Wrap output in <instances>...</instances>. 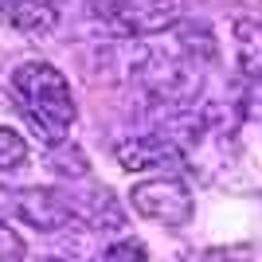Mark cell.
<instances>
[{
  "label": "cell",
  "instance_id": "cell-1",
  "mask_svg": "<svg viewBox=\"0 0 262 262\" xmlns=\"http://www.w3.org/2000/svg\"><path fill=\"white\" fill-rule=\"evenodd\" d=\"M12 86L24 98L32 121L43 133H51V141H59V133L71 129V121H75V98H71L67 78L51 63H43V59L20 63L16 75H12Z\"/></svg>",
  "mask_w": 262,
  "mask_h": 262
},
{
  "label": "cell",
  "instance_id": "cell-2",
  "mask_svg": "<svg viewBox=\"0 0 262 262\" xmlns=\"http://www.w3.org/2000/svg\"><path fill=\"white\" fill-rule=\"evenodd\" d=\"M86 8L121 35H153L176 24V0H86Z\"/></svg>",
  "mask_w": 262,
  "mask_h": 262
},
{
  "label": "cell",
  "instance_id": "cell-3",
  "mask_svg": "<svg viewBox=\"0 0 262 262\" xmlns=\"http://www.w3.org/2000/svg\"><path fill=\"white\" fill-rule=\"evenodd\" d=\"M129 204L137 215L164 223V227H184L192 219V192L172 176H157V180H141L129 188Z\"/></svg>",
  "mask_w": 262,
  "mask_h": 262
},
{
  "label": "cell",
  "instance_id": "cell-4",
  "mask_svg": "<svg viewBox=\"0 0 262 262\" xmlns=\"http://www.w3.org/2000/svg\"><path fill=\"white\" fill-rule=\"evenodd\" d=\"M16 211L24 223H32L35 231H59L71 223V204L51 188H28L16 196Z\"/></svg>",
  "mask_w": 262,
  "mask_h": 262
},
{
  "label": "cell",
  "instance_id": "cell-5",
  "mask_svg": "<svg viewBox=\"0 0 262 262\" xmlns=\"http://www.w3.org/2000/svg\"><path fill=\"white\" fill-rule=\"evenodd\" d=\"M118 164L125 172H141V168H157V164H180V149L172 141H157V137H137V141L118 145Z\"/></svg>",
  "mask_w": 262,
  "mask_h": 262
},
{
  "label": "cell",
  "instance_id": "cell-6",
  "mask_svg": "<svg viewBox=\"0 0 262 262\" xmlns=\"http://www.w3.org/2000/svg\"><path fill=\"white\" fill-rule=\"evenodd\" d=\"M8 24L20 28L24 35H47L59 24V8H55V0H12Z\"/></svg>",
  "mask_w": 262,
  "mask_h": 262
},
{
  "label": "cell",
  "instance_id": "cell-7",
  "mask_svg": "<svg viewBox=\"0 0 262 262\" xmlns=\"http://www.w3.org/2000/svg\"><path fill=\"white\" fill-rule=\"evenodd\" d=\"M235 51L243 75L262 78V20H235Z\"/></svg>",
  "mask_w": 262,
  "mask_h": 262
},
{
  "label": "cell",
  "instance_id": "cell-8",
  "mask_svg": "<svg viewBox=\"0 0 262 262\" xmlns=\"http://www.w3.org/2000/svg\"><path fill=\"white\" fill-rule=\"evenodd\" d=\"M28 161V141H24L16 129L0 125V172H12Z\"/></svg>",
  "mask_w": 262,
  "mask_h": 262
},
{
  "label": "cell",
  "instance_id": "cell-9",
  "mask_svg": "<svg viewBox=\"0 0 262 262\" xmlns=\"http://www.w3.org/2000/svg\"><path fill=\"white\" fill-rule=\"evenodd\" d=\"M102 262H149V251L141 239H118L114 247H106Z\"/></svg>",
  "mask_w": 262,
  "mask_h": 262
},
{
  "label": "cell",
  "instance_id": "cell-10",
  "mask_svg": "<svg viewBox=\"0 0 262 262\" xmlns=\"http://www.w3.org/2000/svg\"><path fill=\"white\" fill-rule=\"evenodd\" d=\"M28 258V243H24L20 231H12L4 219H0V262H24Z\"/></svg>",
  "mask_w": 262,
  "mask_h": 262
},
{
  "label": "cell",
  "instance_id": "cell-11",
  "mask_svg": "<svg viewBox=\"0 0 262 262\" xmlns=\"http://www.w3.org/2000/svg\"><path fill=\"white\" fill-rule=\"evenodd\" d=\"M8 8H12V0H0V20L8 16Z\"/></svg>",
  "mask_w": 262,
  "mask_h": 262
}]
</instances>
